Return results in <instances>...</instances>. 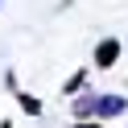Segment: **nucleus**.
Instances as JSON below:
<instances>
[{
    "mask_svg": "<svg viewBox=\"0 0 128 128\" xmlns=\"http://www.w3.org/2000/svg\"><path fill=\"white\" fill-rule=\"evenodd\" d=\"M128 103L120 95H87V99H74V116H120Z\"/></svg>",
    "mask_w": 128,
    "mask_h": 128,
    "instance_id": "f257e3e1",
    "label": "nucleus"
},
{
    "mask_svg": "<svg viewBox=\"0 0 128 128\" xmlns=\"http://www.w3.org/2000/svg\"><path fill=\"white\" fill-rule=\"evenodd\" d=\"M116 58H120V42H116V37H103V42L95 46V66H103V70H108Z\"/></svg>",
    "mask_w": 128,
    "mask_h": 128,
    "instance_id": "f03ea898",
    "label": "nucleus"
},
{
    "mask_svg": "<svg viewBox=\"0 0 128 128\" xmlns=\"http://www.w3.org/2000/svg\"><path fill=\"white\" fill-rule=\"evenodd\" d=\"M17 99H21V108H25L29 116H42V103H37L33 95H25V91H17Z\"/></svg>",
    "mask_w": 128,
    "mask_h": 128,
    "instance_id": "7ed1b4c3",
    "label": "nucleus"
},
{
    "mask_svg": "<svg viewBox=\"0 0 128 128\" xmlns=\"http://www.w3.org/2000/svg\"><path fill=\"white\" fill-rule=\"evenodd\" d=\"M83 83H87V74H70V78H66V87H62V91L70 95V91H78V87H83Z\"/></svg>",
    "mask_w": 128,
    "mask_h": 128,
    "instance_id": "20e7f679",
    "label": "nucleus"
},
{
    "mask_svg": "<svg viewBox=\"0 0 128 128\" xmlns=\"http://www.w3.org/2000/svg\"><path fill=\"white\" fill-rule=\"evenodd\" d=\"M74 128H99V124H74Z\"/></svg>",
    "mask_w": 128,
    "mask_h": 128,
    "instance_id": "39448f33",
    "label": "nucleus"
}]
</instances>
